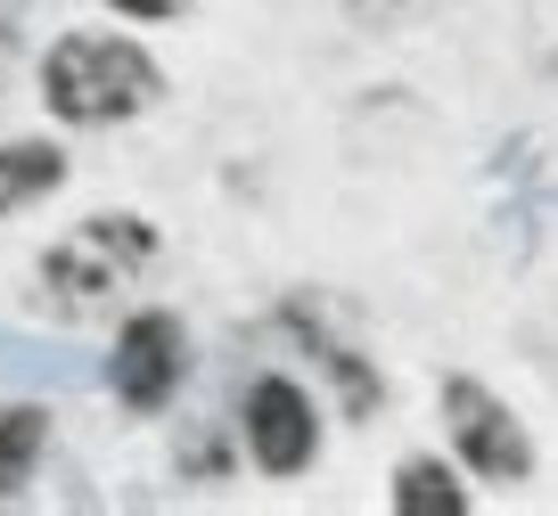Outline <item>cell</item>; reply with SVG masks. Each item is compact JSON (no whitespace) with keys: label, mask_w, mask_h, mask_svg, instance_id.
Returning <instances> with one entry per match:
<instances>
[{"label":"cell","mask_w":558,"mask_h":516,"mask_svg":"<svg viewBox=\"0 0 558 516\" xmlns=\"http://www.w3.org/2000/svg\"><path fill=\"white\" fill-rule=\"evenodd\" d=\"M165 90L157 58L123 34H66L50 58H41V99L50 115L66 123H116V115H140V107Z\"/></svg>","instance_id":"obj_1"},{"label":"cell","mask_w":558,"mask_h":516,"mask_svg":"<svg viewBox=\"0 0 558 516\" xmlns=\"http://www.w3.org/2000/svg\"><path fill=\"white\" fill-rule=\"evenodd\" d=\"M148 262V222L140 213H90L74 238L50 246V262H41V279H50L66 304H99L107 287H123V279Z\"/></svg>","instance_id":"obj_2"},{"label":"cell","mask_w":558,"mask_h":516,"mask_svg":"<svg viewBox=\"0 0 558 516\" xmlns=\"http://www.w3.org/2000/svg\"><path fill=\"white\" fill-rule=\"evenodd\" d=\"M190 369V336H181L173 311H132L116 336V361H107V385H116L123 410H165Z\"/></svg>","instance_id":"obj_3"},{"label":"cell","mask_w":558,"mask_h":516,"mask_svg":"<svg viewBox=\"0 0 558 516\" xmlns=\"http://www.w3.org/2000/svg\"><path fill=\"white\" fill-rule=\"evenodd\" d=\"M444 410H452V434H460V451H469L476 476H493V483H525V476H534V443H525V427L476 378L444 385Z\"/></svg>","instance_id":"obj_4"},{"label":"cell","mask_w":558,"mask_h":516,"mask_svg":"<svg viewBox=\"0 0 558 516\" xmlns=\"http://www.w3.org/2000/svg\"><path fill=\"white\" fill-rule=\"evenodd\" d=\"M246 451H255L263 476H296V467H313L320 418H313V402H304L288 378H263L255 394H246Z\"/></svg>","instance_id":"obj_5"},{"label":"cell","mask_w":558,"mask_h":516,"mask_svg":"<svg viewBox=\"0 0 558 516\" xmlns=\"http://www.w3.org/2000/svg\"><path fill=\"white\" fill-rule=\"evenodd\" d=\"M41 451H50V410L0 402V492H17V483L41 467Z\"/></svg>","instance_id":"obj_6"},{"label":"cell","mask_w":558,"mask_h":516,"mask_svg":"<svg viewBox=\"0 0 558 516\" xmlns=\"http://www.w3.org/2000/svg\"><path fill=\"white\" fill-rule=\"evenodd\" d=\"M66 181V156L50 139H17V148H0V213H17L25 197H50Z\"/></svg>","instance_id":"obj_7"},{"label":"cell","mask_w":558,"mask_h":516,"mask_svg":"<svg viewBox=\"0 0 558 516\" xmlns=\"http://www.w3.org/2000/svg\"><path fill=\"white\" fill-rule=\"evenodd\" d=\"M395 508L402 516H460V508H469V492H460V476L444 459H411L395 476Z\"/></svg>","instance_id":"obj_8"},{"label":"cell","mask_w":558,"mask_h":516,"mask_svg":"<svg viewBox=\"0 0 558 516\" xmlns=\"http://www.w3.org/2000/svg\"><path fill=\"white\" fill-rule=\"evenodd\" d=\"M123 17H181V9H190V0H116Z\"/></svg>","instance_id":"obj_9"}]
</instances>
